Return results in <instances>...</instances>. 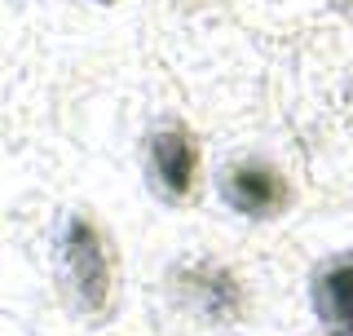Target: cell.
Masks as SVG:
<instances>
[{
	"label": "cell",
	"mask_w": 353,
	"mask_h": 336,
	"mask_svg": "<svg viewBox=\"0 0 353 336\" xmlns=\"http://www.w3.org/2000/svg\"><path fill=\"white\" fill-rule=\"evenodd\" d=\"M53 270H58V288L75 315L106 319L115 310L119 261H115V243L97 226L93 212H66L62 217L58 239H53Z\"/></svg>",
	"instance_id": "6da1fadb"
},
{
	"label": "cell",
	"mask_w": 353,
	"mask_h": 336,
	"mask_svg": "<svg viewBox=\"0 0 353 336\" xmlns=\"http://www.w3.org/2000/svg\"><path fill=\"white\" fill-rule=\"evenodd\" d=\"M141 164H146V186L154 199L163 204H190L199 195V182H203V151H199V138L181 120H163L146 133V151H141Z\"/></svg>",
	"instance_id": "7a4b0ae2"
},
{
	"label": "cell",
	"mask_w": 353,
	"mask_h": 336,
	"mask_svg": "<svg viewBox=\"0 0 353 336\" xmlns=\"http://www.w3.org/2000/svg\"><path fill=\"white\" fill-rule=\"evenodd\" d=\"M336 5H340V9H349V14H353V0H336Z\"/></svg>",
	"instance_id": "8992f818"
},
{
	"label": "cell",
	"mask_w": 353,
	"mask_h": 336,
	"mask_svg": "<svg viewBox=\"0 0 353 336\" xmlns=\"http://www.w3.org/2000/svg\"><path fill=\"white\" fill-rule=\"evenodd\" d=\"M93 5H115V0H93Z\"/></svg>",
	"instance_id": "52a82bcc"
},
{
	"label": "cell",
	"mask_w": 353,
	"mask_h": 336,
	"mask_svg": "<svg viewBox=\"0 0 353 336\" xmlns=\"http://www.w3.org/2000/svg\"><path fill=\"white\" fill-rule=\"evenodd\" d=\"M309 306L327 336H353V256H331L309 279Z\"/></svg>",
	"instance_id": "5b68a950"
},
{
	"label": "cell",
	"mask_w": 353,
	"mask_h": 336,
	"mask_svg": "<svg viewBox=\"0 0 353 336\" xmlns=\"http://www.w3.org/2000/svg\"><path fill=\"white\" fill-rule=\"evenodd\" d=\"M216 190L225 199V208L243 221H274L292 208V182L274 160L261 155H239L221 168Z\"/></svg>",
	"instance_id": "3957f363"
},
{
	"label": "cell",
	"mask_w": 353,
	"mask_h": 336,
	"mask_svg": "<svg viewBox=\"0 0 353 336\" xmlns=\"http://www.w3.org/2000/svg\"><path fill=\"white\" fill-rule=\"evenodd\" d=\"M172 297H181L203 323H239L248 315V288L234 265L216 256H194L172 270Z\"/></svg>",
	"instance_id": "277c9868"
}]
</instances>
